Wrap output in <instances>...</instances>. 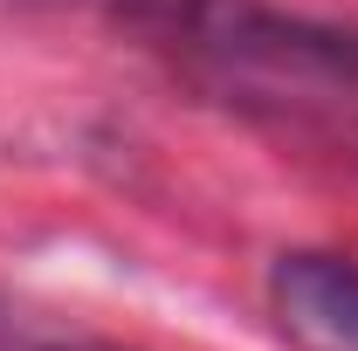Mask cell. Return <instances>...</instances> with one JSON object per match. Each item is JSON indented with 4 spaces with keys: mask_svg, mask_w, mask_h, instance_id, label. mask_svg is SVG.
Returning a JSON list of instances; mask_svg holds the SVG:
<instances>
[{
    "mask_svg": "<svg viewBox=\"0 0 358 351\" xmlns=\"http://www.w3.org/2000/svg\"><path fill=\"white\" fill-rule=\"evenodd\" d=\"M0 351H117V345H96V338H76V331H55L28 310L0 303Z\"/></svg>",
    "mask_w": 358,
    "mask_h": 351,
    "instance_id": "7a4b0ae2",
    "label": "cell"
},
{
    "mask_svg": "<svg viewBox=\"0 0 358 351\" xmlns=\"http://www.w3.org/2000/svg\"><path fill=\"white\" fill-rule=\"evenodd\" d=\"M268 317L289 351H358V255L289 248L268 262Z\"/></svg>",
    "mask_w": 358,
    "mask_h": 351,
    "instance_id": "6da1fadb",
    "label": "cell"
}]
</instances>
